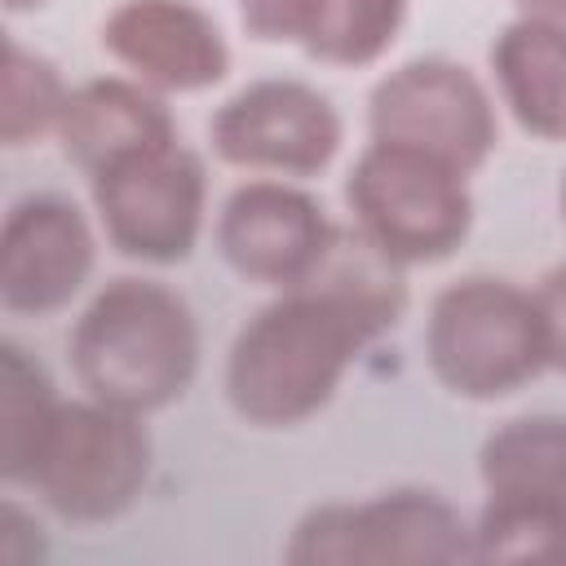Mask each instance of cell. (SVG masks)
I'll return each mask as SVG.
<instances>
[{"label": "cell", "mask_w": 566, "mask_h": 566, "mask_svg": "<svg viewBox=\"0 0 566 566\" xmlns=\"http://www.w3.org/2000/svg\"><path fill=\"white\" fill-rule=\"evenodd\" d=\"M212 155L243 172L270 177H318L340 142L345 124L327 93L305 80L270 75L243 84L208 119Z\"/></svg>", "instance_id": "obj_9"}, {"label": "cell", "mask_w": 566, "mask_h": 566, "mask_svg": "<svg viewBox=\"0 0 566 566\" xmlns=\"http://www.w3.org/2000/svg\"><path fill=\"white\" fill-rule=\"evenodd\" d=\"M239 22L261 44H301L314 0H234Z\"/></svg>", "instance_id": "obj_20"}, {"label": "cell", "mask_w": 566, "mask_h": 566, "mask_svg": "<svg viewBox=\"0 0 566 566\" xmlns=\"http://www.w3.org/2000/svg\"><path fill=\"white\" fill-rule=\"evenodd\" d=\"M557 212H562V226H566V172H562V186H557Z\"/></svg>", "instance_id": "obj_24"}, {"label": "cell", "mask_w": 566, "mask_h": 566, "mask_svg": "<svg viewBox=\"0 0 566 566\" xmlns=\"http://www.w3.org/2000/svg\"><path fill=\"white\" fill-rule=\"evenodd\" d=\"M336 239L340 230L323 203L287 177H252L234 186L217 212L221 261L239 279L274 292L310 283L327 265Z\"/></svg>", "instance_id": "obj_10"}, {"label": "cell", "mask_w": 566, "mask_h": 566, "mask_svg": "<svg viewBox=\"0 0 566 566\" xmlns=\"http://www.w3.org/2000/svg\"><path fill=\"white\" fill-rule=\"evenodd\" d=\"M49 0H4V9L9 13H31V9H44Z\"/></svg>", "instance_id": "obj_23"}, {"label": "cell", "mask_w": 566, "mask_h": 566, "mask_svg": "<svg viewBox=\"0 0 566 566\" xmlns=\"http://www.w3.org/2000/svg\"><path fill=\"white\" fill-rule=\"evenodd\" d=\"M424 363L447 394L469 402L526 389L548 367L535 292L495 274L447 283L424 318Z\"/></svg>", "instance_id": "obj_3"}, {"label": "cell", "mask_w": 566, "mask_h": 566, "mask_svg": "<svg viewBox=\"0 0 566 566\" xmlns=\"http://www.w3.org/2000/svg\"><path fill=\"white\" fill-rule=\"evenodd\" d=\"M97 226L106 243L137 265H181L190 261L203 212L208 177L190 146L172 142L137 155L88 181Z\"/></svg>", "instance_id": "obj_8"}, {"label": "cell", "mask_w": 566, "mask_h": 566, "mask_svg": "<svg viewBox=\"0 0 566 566\" xmlns=\"http://www.w3.org/2000/svg\"><path fill=\"white\" fill-rule=\"evenodd\" d=\"M292 566H451L473 562V522L433 486L314 504L287 535Z\"/></svg>", "instance_id": "obj_5"}, {"label": "cell", "mask_w": 566, "mask_h": 566, "mask_svg": "<svg viewBox=\"0 0 566 566\" xmlns=\"http://www.w3.org/2000/svg\"><path fill=\"white\" fill-rule=\"evenodd\" d=\"M66 97L71 88L44 53L18 40L4 44V93H0V142L4 146L18 150V146L40 142L44 133H57Z\"/></svg>", "instance_id": "obj_18"}, {"label": "cell", "mask_w": 566, "mask_h": 566, "mask_svg": "<svg viewBox=\"0 0 566 566\" xmlns=\"http://www.w3.org/2000/svg\"><path fill=\"white\" fill-rule=\"evenodd\" d=\"M367 133L473 177L500 142V119L486 84L464 62L429 53L376 80L367 97Z\"/></svg>", "instance_id": "obj_7"}, {"label": "cell", "mask_w": 566, "mask_h": 566, "mask_svg": "<svg viewBox=\"0 0 566 566\" xmlns=\"http://www.w3.org/2000/svg\"><path fill=\"white\" fill-rule=\"evenodd\" d=\"M199 318L159 279H106L66 336L75 385L119 411L155 416L181 402L199 376Z\"/></svg>", "instance_id": "obj_2"}, {"label": "cell", "mask_w": 566, "mask_h": 566, "mask_svg": "<svg viewBox=\"0 0 566 566\" xmlns=\"http://www.w3.org/2000/svg\"><path fill=\"white\" fill-rule=\"evenodd\" d=\"M411 0H314L301 53L323 66H371L389 53Z\"/></svg>", "instance_id": "obj_17"}, {"label": "cell", "mask_w": 566, "mask_h": 566, "mask_svg": "<svg viewBox=\"0 0 566 566\" xmlns=\"http://www.w3.org/2000/svg\"><path fill=\"white\" fill-rule=\"evenodd\" d=\"M102 49L155 93H203L230 75V44L195 0H119L102 22Z\"/></svg>", "instance_id": "obj_12"}, {"label": "cell", "mask_w": 566, "mask_h": 566, "mask_svg": "<svg viewBox=\"0 0 566 566\" xmlns=\"http://www.w3.org/2000/svg\"><path fill=\"white\" fill-rule=\"evenodd\" d=\"M62 398L44 363L18 345L13 336L0 340V478L9 486H27L35 451L57 416Z\"/></svg>", "instance_id": "obj_16"}, {"label": "cell", "mask_w": 566, "mask_h": 566, "mask_svg": "<svg viewBox=\"0 0 566 566\" xmlns=\"http://www.w3.org/2000/svg\"><path fill=\"white\" fill-rule=\"evenodd\" d=\"M486 500L566 513V416L535 411L495 424L478 451Z\"/></svg>", "instance_id": "obj_15"}, {"label": "cell", "mask_w": 566, "mask_h": 566, "mask_svg": "<svg viewBox=\"0 0 566 566\" xmlns=\"http://www.w3.org/2000/svg\"><path fill=\"white\" fill-rule=\"evenodd\" d=\"M146 416L106 407L97 398L62 402L31 464L27 486L40 504L71 526H102L124 517L155 469Z\"/></svg>", "instance_id": "obj_6"}, {"label": "cell", "mask_w": 566, "mask_h": 566, "mask_svg": "<svg viewBox=\"0 0 566 566\" xmlns=\"http://www.w3.org/2000/svg\"><path fill=\"white\" fill-rule=\"evenodd\" d=\"M513 9L522 18H548V22H566V0H513Z\"/></svg>", "instance_id": "obj_22"}, {"label": "cell", "mask_w": 566, "mask_h": 566, "mask_svg": "<svg viewBox=\"0 0 566 566\" xmlns=\"http://www.w3.org/2000/svg\"><path fill=\"white\" fill-rule=\"evenodd\" d=\"M531 292H535V305H539V318H544L548 367L566 371V265H553Z\"/></svg>", "instance_id": "obj_21"}, {"label": "cell", "mask_w": 566, "mask_h": 566, "mask_svg": "<svg viewBox=\"0 0 566 566\" xmlns=\"http://www.w3.org/2000/svg\"><path fill=\"white\" fill-rule=\"evenodd\" d=\"M398 270L358 230L340 234L310 283L283 287L234 332L221 376L230 411L252 429L314 420L358 354L398 327L407 310Z\"/></svg>", "instance_id": "obj_1"}, {"label": "cell", "mask_w": 566, "mask_h": 566, "mask_svg": "<svg viewBox=\"0 0 566 566\" xmlns=\"http://www.w3.org/2000/svg\"><path fill=\"white\" fill-rule=\"evenodd\" d=\"M93 261L97 239L75 199L22 195L0 226V305L18 318H49L84 292Z\"/></svg>", "instance_id": "obj_11"}, {"label": "cell", "mask_w": 566, "mask_h": 566, "mask_svg": "<svg viewBox=\"0 0 566 566\" xmlns=\"http://www.w3.org/2000/svg\"><path fill=\"white\" fill-rule=\"evenodd\" d=\"M53 137L62 155L93 181L137 155L172 146L177 124L155 88L137 80L102 75V80H84L80 88H71Z\"/></svg>", "instance_id": "obj_13"}, {"label": "cell", "mask_w": 566, "mask_h": 566, "mask_svg": "<svg viewBox=\"0 0 566 566\" xmlns=\"http://www.w3.org/2000/svg\"><path fill=\"white\" fill-rule=\"evenodd\" d=\"M486 57L513 124L535 142H566V22L517 13Z\"/></svg>", "instance_id": "obj_14"}, {"label": "cell", "mask_w": 566, "mask_h": 566, "mask_svg": "<svg viewBox=\"0 0 566 566\" xmlns=\"http://www.w3.org/2000/svg\"><path fill=\"white\" fill-rule=\"evenodd\" d=\"M354 230L394 265H438L473 230L469 172L394 142H367L345 177Z\"/></svg>", "instance_id": "obj_4"}, {"label": "cell", "mask_w": 566, "mask_h": 566, "mask_svg": "<svg viewBox=\"0 0 566 566\" xmlns=\"http://www.w3.org/2000/svg\"><path fill=\"white\" fill-rule=\"evenodd\" d=\"M473 562H566V513L482 500L473 517Z\"/></svg>", "instance_id": "obj_19"}]
</instances>
